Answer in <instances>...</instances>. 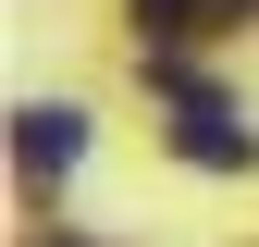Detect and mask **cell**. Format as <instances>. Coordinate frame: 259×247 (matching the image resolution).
Returning a JSON list of instances; mask_svg holds the SVG:
<instances>
[{"mask_svg":"<svg viewBox=\"0 0 259 247\" xmlns=\"http://www.w3.org/2000/svg\"><path fill=\"white\" fill-rule=\"evenodd\" d=\"M160 87L185 99V124H173V148H185L198 173H247V161H259V136H247V124L222 111V99H198V74H185V62H160Z\"/></svg>","mask_w":259,"mask_h":247,"instance_id":"6da1fadb","label":"cell"},{"mask_svg":"<svg viewBox=\"0 0 259 247\" xmlns=\"http://www.w3.org/2000/svg\"><path fill=\"white\" fill-rule=\"evenodd\" d=\"M74 148H87V111H62V99H25V111H13V161L37 173V185L74 173Z\"/></svg>","mask_w":259,"mask_h":247,"instance_id":"7a4b0ae2","label":"cell"},{"mask_svg":"<svg viewBox=\"0 0 259 247\" xmlns=\"http://www.w3.org/2000/svg\"><path fill=\"white\" fill-rule=\"evenodd\" d=\"M222 13V0H136V25H148V37H185V25H210Z\"/></svg>","mask_w":259,"mask_h":247,"instance_id":"3957f363","label":"cell"}]
</instances>
